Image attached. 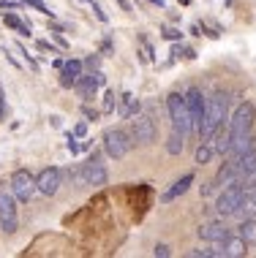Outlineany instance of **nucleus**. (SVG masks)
I'll return each mask as SVG.
<instances>
[{"label":"nucleus","mask_w":256,"mask_h":258,"mask_svg":"<svg viewBox=\"0 0 256 258\" xmlns=\"http://www.w3.org/2000/svg\"><path fill=\"white\" fill-rule=\"evenodd\" d=\"M224 120H226V95L216 93L210 101H204V117H202V128H199L202 142H210L213 134L224 125Z\"/></svg>","instance_id":"f257e3e1"},{"label":"nucleus","mask_w":256,"mask_h":258,"mask_svg":"<svg viewBox=\"0 0 256 258\" xmlns=\"http://www.w3.org/2000/svg\"><path fill=\"white\" fill-rule=\"evenodd\" d=\"M19 226V218H17V199H14L11 187L0 185V228L3 234H14Z\"/></svg>","instance_id":"f03ea898"},{"label":"nucleus","mask_w":256,"mask_h":258,"mask_svg":"<svg viewBox=\"0 0 256 258\" xmlns=\"http://www.w3.org/2000/svg\"><path fill=\"white\" fill-rule=\"evenodd\" d=\"M167 109H169V120H172V131H180L183 136L191 134V117L185 109V98L180 93H172L167 98Z\"/></svg>","instance_id":"7ed1b4c3"},{"label":"nucleus","mask_w":256,"mask_h":258,"mask_svg":"<svg viewBox=\"0 0 256 258\" xmlns=\"http://www.w3.org/2000/svg\"><path fill=\"white\" fill-rule=\"evenodd\" d=\"M253 120H256V109L251 106V103H240L237 111L232 114L229 125H226V131H229V142H232V139H240V136L251 134Z\"/></svg>","instance_id":"20e7f679"},{"label":"nucleus","mask_w":256,"mask_h":258,"mask_svg":"<svg viewBox=\"0 0 256 258\" xmlns=\"http://www.w3.org/2000/svg\"><path fill=\"white\" fill-rule=\"evenodd\" d=\"M9 187H11V193L17 201H30L33 193H36V177L27 169H17L9 179Z\"/></svg>","instance_id":"39448f33"},{"label":"nucleus","mask_w":256,"mask_h":258,"mask_svg":"<svg viewBox=\"0 0 256 258\" xmlns=\"http://www.w3.org/2000/svg\"><path fill=\"white\" fill-rule=\"evenodd\" d=\"M131 144H134V142H131V136L126 134V131H120V128L107 131V134H104V150H107V155L115 158V160L126 158L128 150H131Z\"/></svg>","instance_id":"423d86ee"},{"label":"nucleus","mask_w":256,"mask_h":258,"mask_svg":"<svg viewBox=\"0 0 256 258\" xmlns=\"http://www.w3.org/2000/svg\"><path fill=\"white\" fill-rule=\"evenodd\" d=\"M131 139L136 144H153L156 142V122L150 114H134L131 117Z\"/></svg>","instance_id":"0eeeda50"},{"label":"nucleus","mask_w":256,"mask_h":258,"mask_svg":"<svg viewBox=\"0 0 256 258\" xmlns=\"http://www.w3.org/2000/svg\"><path fill=\"white\" fill-rule=\"evenodd\" d=\"M183 98H185V109H188V117H191V134H199V128H202V117H204V95H202V90L191 87Z\"/></svg>","instance_id":"6e6552de"},{"label":"nucleus","mask_w":256,"mask_h":258,"mask_svg":"<svg viewBox=\"0 0 256 258\" xmlns=\"http://www.w3.org/2000/svg\"><path fill=\"white\" fill-rule=\"evenodd\" d=\"M243 193H245V190L240 187V182H237V185H229V187H224V190H221L218 204H216L221 218H229V215H234V209H237L240 199H243Z\"/></svg>","instance_id":"1a4fd4ad"},{"label":"nucleus","mask_w":256,"mask_h":258,"mask_svg":"<svg viewBox=\"0 0 256 258\" xmlns=\"http://www.w3.org/2000/svg\"><path fill=\"white\" fill-rule=\"evenodd\" d=\"M60 182H63V171H60L58 166H49V169H44L36 177V190L44 193V196H55Z\"/></svg>","instance_id":"9d476101"},{"label":"nucleus","mask_w":256,"mask_h":258,"mask_svg":"<svg viewBox=\"0 0 256 258\" xmlns=\"http://www.w3.org/2000/svg\"><path fill=\"white\" fill-rule=\"evenodd\" d=\"M82 174H85V182L87 185H95V187L107 185V169H104V163H101L98 155H93L85 166H82Z\"/></svg>","instance_id":"9b49d317"},{"label":"nucleus","mask_w":256,"mask_h":258,"mask_svg":"<svg viewBox=\"0 0 256 258\" xmlns=\"http://www.w3.org/2000/svg\"><path fill=\"white\" fill-rule=\"evenodd\" d=\"M104 85V74L101 71H95V74H87V76H77V82H74V87L79 90V95L85 101H90V98H95V90H98Z\"/></svg>","instance_id":"f8f14e48"},{"label":"nucleus","mask_w":256,"mask_h":258,"mask_svg":"<svg viewBox=\"0 0 256 258\" xmlns=\"http://www.w3.org/2000/svg\"><path fill=\"white\" fill-rule=\"evenodd\" d=\"M221 247V258H243L248 253V242L243 239V236H226L224 242H218Z\"/></svg>","instance_id":"ddd939ff"},{"label":"nucleus","mask_w":256,"mask_h":258,"mask_svg":"<svg viewBox=\"0 0 256 258\" xmlns=\"http://www.w3.org/2000/svg\"><path fill=\"white\" fill-rule=\"evenodd\" d=\"M191 185H193V174L188 171V174H183V177H180L177 182H175V185L169 187V190H164V193H161V204H172V201L183 196V193L188 190Z\"/></svg>","instance_id":"4468645a"},{"label":"nucleus","mask_w":256,"mask_h":258,"mask_svg":"<svg viewBox=\"0 0 256 258\" xmlns=\"http://www.w3.org/2000/svg\"><path fill=\"white\" fill-rule=\"evenodd\" d=\"M199 239L204 242H224L226 236H229V228L224 226V223H207V226H199Z\"/></svg>","instance_id":"2eb2a0df"},{"label":"nucleus","mask_w":256,"mask_h":258,"mask_svg":"<svg viewBox=\"0 0 256 258\" xmlns=\"http://www.w3.org/2000/svg\"><path fill=\"white\" fill-rule=\"evenodd\" d=\"M234 171H237V177L243 179L248 171L256 166V147H251V150H245V152H240V155H234Z\"/></svg>","instance_id":"dca6fc26"},{"label":"nucleus","mask_w":256,"mask_h":258,"mask_svg":"<svg viewBox=\"0 0 256 258\" xmlns=\"http://www.w3.org/2000/svg\"><path fill=\"white\" fill-rule=\"evenodd\" d=\"M79 74H82V62H79V60H68V62H63L60 85H63V87H74V82H77Z\"/></svg>","instance_id":"f3484780"},{"label":"nucleus","mask_w":256,"mask_h":258,"mask_svg":"<svg viewBox=\"0 0 256 258\" xmlns=\"http://www.w3.org/2000/svg\"><path fill=\"white\" fill-rule=\"evenodd\" d=\"M234 218L245 220V218H256V201H253V193H243L237 209H234Z\"/></svg>","instance_id":"a211bd4d"},{"label":"nucleus","mask_w":256,"mask_h":258,"mask_svg":"<svg viewBox=\"0 0 256 258\" xmlns=\"http://www.w3.org/2000/svg\"><path fill=\"white\" fill-rule=\"evenodd\" d=\"M237 182H240V177H237V171H234V163L229 160V163L221 166V171L216 177V185L218 187H229V185H237Z\"/></svg>","instance_id":"6ab92c4d"},{"label":"nucleus","mask_w":256,"mask_h":258,"mask_svg":"<svg viewBox=\"0 0 256 258\" xmlns=\"http://www.w3.org/2000/svg\"><path fill=\"white\" fill-rule=\"evenodd\" d=\"M240 236H243L248 245H256V218L240 220Z\"/></svg>","instance_id":"aec40b11"},{"label":"nucleus","mask_w":256,"mask_h":258,"mask_svg":"<svg viewBox=\"0 0 256 258\" xmlns=\"http://www.w3.org/2000/svg\"><path fill=\"white\" fill-rule=\"evenodd\" d=\"M3 22L11 27V30H17L19 36H30V25H25L22 19L17 17V14H3Z\"/></svg>","instance_id":"412c9836"},{"label":"nucleus","mask_w":256,"mask_h":258,"mask_svg":"<svg viewBox=\"0 0 256 258\" xmlns=\"http://www.w3.org/2000/svg\"><path fill=\"white\" fill-rule=\"evenodd\" d=\"M213 139H216V152H221V155H226V152H229V131H216V134H213Z\"/></svg>","instance_id":"4be33fe9"},{"label":"nucleus","mask_w":256,"mask_h":258,"mask_svg":"<svg viewBox=\"0 0 256 258\" xmlns=\"http://www.w3.org/2000/svg\"><path fill=\"white\" fill-rule=\"evenodd\" d=\"M183 142H185V136L180 134V131H172L169 144H167V152H169V155H180V152H183Z\"/></svg>","instance_id":"5701e85b"},{"label":"nucleus","mask_w":256,"mask_h":258,"mask_svg":"<svg viewBox=\"0 0 256 258\" xmlns=\"http://www.w3.org/2000/svg\"><path fill=\"white\" fill-rule=\"evenodd\" d=\"M213 152H216V150H213L210 144H204V142H202V147L196 150V163H202V166H204V163H210Z\"/></svg>","instance_id":"b1692460"},{"label":"nucleus","mask_w":256,"mask_h":258,"mask_svg":"<svg viewBox=\"0 0 256 258\" xmlns=\"http://www.w3.org/2000/svg\"><path fill=\"white\" fill-rule=\"evenodd\" d=\"M22 3H25V6H30V9H36V11H41V14H49V17H52V11L46 9V6L41 3V0H22Z\"/></svg>","instance_id":"393cba45"},{"label":"nucleus","mask_w":256,"mask_h":258,"mask_svg":"<svg viewBox=\"0 0 256 258\" xmlns=\"http://www.w3.org/2000/svg\"><path fill=\"white\" fill-rule=\"evenodd\" d=\"M115 109V93L109 90L107 95H104V111H112Z\"/></svg>","instance_id":"a878e982"},{"label":"nucleus","mask_w":256,"mask_h":258,"mask_svg":"<svg viewBox=\"0 0 256 258\" xmlns=\"http://www.w3.org/2000/svg\"><path fill=\"white\" fill-rule=\"evenodd\" d=\"M153 255H156V258H169V255H172V250H169L167 245H156Z\"/></svg>","instance_id":"bb28decb"},{"label":"nucleus","mask_w":256,"mask_h":258,"mask_svg":"<svg viewBox=\"0 0 256 258\" xmlns=\"http://www.w3.org/2000/svg\"><path fill=\"white\" fill-rule=\"evenodd\" d=\"M71 179H74V185H77V187H85V185H87V182H85V174H82V169L74 171V174H71Z\"/></svg>","instance_id":"cd10ccee"},{"label":"nucleus","mask_w":256,"mask_h":258,"mask_svg":"<svg viewBox=\"0 0 256 258\" xmlns=\"http://www.w3.org/2000/svg\"><path fill=\"white\" fill-rule=\"evenodd\" d=\"M164 38H167V41H177V38H180V30H172V27H167V30H164Z\"/></svg>","instance_id":"c85d7f7f"},{"label":"nucleus","mask_w":256,"mask_h":258,"mask_svg":"<svg viewBox=\"0 0 256 258\" xmlns=\"http://www.w3.org/2000/svg\"><path fill=\"white\" fill-rule=\"evenodd\" d=\"M68 152H71V155H77V152H79V144H77V139H74V136H68Z\"/></svg>","instance_id":"c756f323"},{"label":"nucleus","mask_w":256,"mask_h":258,"mask_svg":"<svg viewBox=\"0 0 256 258\" xmlns=\"http://www.w3.org/2000/svg\"><path fill=\"white\" fill-rule=\"evenodd\" d=\"M6 117V93H3V85H0V120Z\"/></svg>","instance_id":"7c9ffc66"},{"label":"nucleus","mask_w":256,"mask_h":258,"mask_svg":"<svg viewBox=\"0 0 256 258\" xmlns=\"http://www.w3.org/2000/svg\"><path fill=\"white\" fill-rule=\"evenodd\" d=\"M90 6H93V11H95V17H98V19H101V22H107V14H104V11H101V6H98V3H95V0H93V3H90Z\"/></svg>","instance_id":"2f4dec72"},{"label":"nucleus","mask_w":256,"mask_h":258,"mask_svg":"<svg viewBox=\"0 0 256 258\" xmlns=\"http://www.w3.org/2000/svg\"><path fill=\"white\" fill-rule=\"evenodd\" d=\"M191 258H210V250H191Z\"/></svg>","instance_id":"473e14b6"},{"label":"nucleus","mask_w":256,"mask_h":258,"mask_svg":"<svg viewBox=\"0 0 256 258\" xmlns=\"http://www.w3.org/2000/svg\"><path fill=\"white\" fill-rule=\"evenodd\" d=\"M85 134H87V125H85V122H79L77 128H74V136H85Z\"/></svg>","instance_id":"72a5a7b5"},{"label":"nucleus","mask_w":256,"mask_h":258,"mask_svg":"<svg viewBox=\"0 0 256 258\" xmlns=\"http://www.w3.org/2000/svg\"><path fill=\"white\" fill-rule=\"evenodd\" d=\"M38 46H41V49H44V52L49 49V54H55V46L49 44V41H38Z\"/></svg>","instance_id":"f704fd0d"},{"label":"nucleus","mask_w":256,"mask_h":258,"mask_svg":"<svg viewBox=\"0 0 256 258\" xmlns=\"http://www.w3.org/2000/svg\"><path fill=\"white\" fill-rule=\"evenodd\" d=\"M115 3H117V6H120V9H123V11H131V3H128V0H115Z\"/></svg>","instance_id":"c9c22d12"},{"label":"nucleus","mask_w":256,"mask_h":258,"mask_svg":"<svg viewBox=\"0 0 256 258\" xmlns=\"http://www.w3.org/2000/svg\"><path fill=\"white\" fill-rule=\"evenodd\" d=\"M147 3H153V6H158V9H164V0H147Z\"/></svg>","instance_id":"e433bc0d"},{"label":"nucleus","mask_w":256,"mask_h":258,"mask_svg":"<svg viewBox=\"0 0 256 258\" xmlns=\"http://www.w3.org/2000/svg\"><path fill=\"white\" fill-rule=\"evenodd\" d=\"M251 193H253V201H256V187H253V190H251Z\"/></svg>","instance_id":"4c0bfd02"},{"label":"nucleus","mask_w":256,"mask_h":258,"mask_svg":"<svg viewBox=\"0 0 256 258\" xmlns=\"http://www.w3.org/2000/svg\"><path fill=\"white\" fill-rule=\"evenodd\" d=\"M82 3H93V0H82Z\"/></svg>","instance_id":"58836bf2"}]
</instances>
